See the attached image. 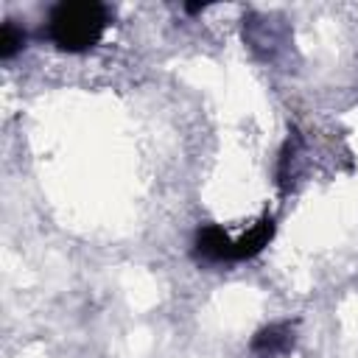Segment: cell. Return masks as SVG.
<instances>
[{"instance_id":"6da1fadb","label":"cell","mask_w":358,"mask_h":358,"mask_svg":"<svg viewBox=\"0 0 358 358\" xmlns=\"http://www.w3.org/2000/svg\"><path fill=\"white\" fill-rule=\"evenodd\" d=\"M109 25V11L95 0H64L50 8L48 36L59 50L84 53L95 48Z\"/></svg>"},{"instance_id":"7a4b0ae2","label":"cell","mask_w":358,"mask_h":358,"mask_svg":"<svg viewBox=\"0 0 358 358\" xmlns=\"http://www.w3.org/2000/svg\"><path fill=\"white\" fill-rule=\"evenodd\" d=\"M193 252L204 263H235V241H229L218 224H207L196 232Z\"/></svg>"},{"instance_id":"3957f363","label":"cell","mask_w":358,"mask_h":358,"mask_svg":"<svg viewBox=\"0 0 358 358\" xmlns=\"http://www.w3.org/2000/svg\"><path fill=\"white\" fill-rule=\"evenodd\" d=\"M291 347H294V324L291 322H274V324L257 330L252 338V352L257 358L285 355Z\"/></svg>"},{"instance_id":"277c9868","label":"cell","mask_w":358,"mask_h":358,"mask_svg":"<svg viewBox=\"0 0 358 358\" xmlns=\"http://www.w3.org/2000/svg\"><path fill=\"white\" fill-rule=\"evenodd\" d=\"M271 238H274V218L263 215L241 241H235V260H249V257L260 255Z\"/></svg>"},{"instance_id":"5b68a950","label":"cell","mask_w":358,"mask_h":358,"mask_svg":"<svg viewBox=\"0 0 358 358\" xmlns=\"http://www.w3.org/2000/svg\"><path fill=\"white\" fill-rule=\"evenodd\" d=\"M25 48V31L17 28L14 22H6L3 31H0V56L3 59H11L14 53H20Z\"/></svg>"},{"instance_id":"8992f818","label":"cell","mask_w":358,"mask_h":358,"mask_svg":"<svg viewBox=\"0 0 358 358\" xmlns=\"http://www.w3.org/2000/svg\"><path fill=\"white\" fill-rule=\"evenodd\" d=\"M185 11H190V14H199V11H204V6H199V3H187V6H185Z\"/></svg>"}]
</instances>
